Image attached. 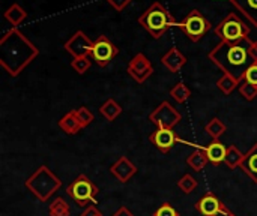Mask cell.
<instances>
[{
  "label": "cell",
  "mask_w": 257,
  "mask_h": 216,
  "mask_svg": "<svg viewBox=\"0 0 257 216\" xmlns=\"http://www.w3.org/2000/svg\"><path fill=\"white\" fill-rule=\"evenodd\" d=\"M209 59L224 74L232 75L241 83L245 77V72L253 65H257V42L251 41L250 38L235 44L221 41L209 53Z\"/></svg>",
  "instance_id": "obj_1"
},
{
  "label": "cell",
  "mask_w": 257,
  "mask_h": 216,
  "mask_svg": "<svg viewBox=\"0 0 257 216\" xmlns=\"http://www.w3.org/2000/svg\"><path fill=\"white\" fill-rule=\"evenodd\" d=\"M38 54L39 50L18 29H11L0 39V63L11 77L20 75Z\"/></svg>",
  "instance_id": "obj_2"
},
{
  "label": "cell",
  "mask_w": 257,
  "mask_h": 216,
  "mask_svg": "<svg viewBox=\"0 0 257 216\" xmlns=\"http://www.w3.org/2000/svg\"><path fill=\"white\" fill-rule=\"evenodd\" d=\"M139 24L146 29L154 39H160L173 24V18L163 3L155 2L139 17Z\"/></svg>",
  "instance_id": "obj_3"
},
{
  "label": "cell",
  "mask_w": 257,
  "mask_h": 216,
  "mask_svg": "<svg viewBox=\"0 0 257 216\" xmlns=\"http://www.w3.org/2000/svg\"><path fill=\"white\" fill-rule=\"evenodd\" d=\"M62 182L57 176H54V173H51L45 165L39 167L27 180H26V186L33 192V195L36 198H39L41 201H47L59 188H60Z\"/></svg>",
  "instance_id": "obj_4"
},
{
  "label": "cell",
  "mask_w": 257,
  "mask_h": 216,
  "mask_svg": "<svg viewBox=\"0 0 257 216\" xmlns=\"http://www.w3.org/2000/svg\"><path fill=\"white\" fill-rule=\"evenodd\" d=\"M215 35L220 36L223 42L235 44L248 38L250 27L236 14H229L217 24Z\"/></svg>",
  "instance_id": "obj_5"
},
{
  "label": "cell",
  "mask_w": 257,
  "mask_h": 216,
  "mask_svg": "<svg viewBox=\"0 0 257 216\" xmlns=\"http://www.w3.org/2000/svg\"><path fill=\"white\" fill-rule=\"evenodd\" d=\"M66 192L75 201L77 206L87 207V206L93 204L95 197L98 194V188L87 176L81 174L75 180H72V183L68 185Z\"/></svg>",
  "instance_id": "obj_6"
},
{
  "label": "cell",
  "mask_w": 257,
  "mask_h": 216,
  "mask_svg": "<svg viewBox=\"0 0 257 216\" xmlns=\"http://www.w3.org/2000/svg\"><path fill=\"white\" fill-rule=\"evenodd\" d=\"M178 26L184 30V33L193 42L200 41L211 30V27H212L211 21L199 9H193L191 12H188V15Z\"/></svg>",
  "instance_id": "obj_7"
},
{
  "label": "cell",
  "mask_w": 257,
  "mask_h": 216,
  "mask_svg": "<svg viewBox=\"0 0 257 216\" xmlns=\"http://www.w3.org/2000/svg\"><path fill=\"white\" fill-rule=\"evenodd\" d=\"M182 119L181 113L176 111L173 108L172 104H169L167 101L161 102L151 114H149V120L157 125V128H170L173 129V126Z\"/></svg>",
  "instance_id": "obj_8"
},
{
  "label": "cell",
  "mask_w": 257,
  "mask_h": 216,
  "mask_svg": "<svg viewBox=\"0 0 257 216\" xmlns=\"http://www.w3.org/2000/svg\"><path fill=\"white\" fill-rule=\"evenodd\" d=\"M117 54L119 48L107 36L101 35L96 38V41H93V50L90 56L98 66H107Z\"/></svg>",
  "instance_id": "obj_9"
},
{
  "label": "cell",
  "mask_w": 257,
  "mask_h": 216,
  "mask_svg": "<svg viewBox=\"0 0 257 216\" xmlns=\"http://www.w3.org/2000/svg\"><path fill=\"white\" fill-rule=\"evenodd\" d=\"M65 50L75 59V57H87L92 54L93 50V41L89 39V36L78 30L75 32L66 42H65Z\"/></svg>",
  "instance_id": "obj_10"
},
{
  "label": "cell",
  "mask_w": 257,
  "mask_h": 216,
  "mask_svg": "<svg viewBox=\"0 0 257 216\" xmlns=\"http://www.w3.org/2000/svg\"><path fill=\"white\" fill-rule=\"evenodd\" d=\"M152 72H154V66L143 53H137L128 63V74L137 83H145L152 75Z\"/></svg>",
  "instance_id": "obj_11"
},
{
  "label": "cell",
  "mask_w": 257,
  "mask_h": 216,
  "mask_svg": "<svg viewBox=\"0 0 257 216\" xmlns=\"http://www.w3.org/2000/svg\"><path fill=\"white\" fill-rule=\"evenodd\" d=\"M149 140L163 153H169L173 149V146L178 141H181L176 132L170 128H157V131L151 134Z\"/></svg>",
  "instance_id": "obj_12"
},
{
  "label": "cell",
  "mask_w": 257,
  "mask_h": 216,
  "mask_svg": "<svg viewBox=\"0 0 257 216\" xmlns=\"http://www.w3.org/2000/svg\"><path fill=\"white\" fill-rule=\"evenodd\" d=\"M111 174L120 182V183H126L134 174H137V167L126 158V156H120L110 168Z\"/></svg>",
  "instance_id": "obj_13"
},
{
  "label": "cell",
  "mask_w": 257,
  "mask_h": 216,
  "mask_svg": "<svg viewBox=\"0 0 257 216\" xmlns=\"http://www.w3.org/2000/svg\"><path fill=\"white\" fill-rule=\"evenodd\" d=\"M161 63L170 71V72H179L185 63H187V57L178 50V48H170L161 59Z\"/></svg>",
  "instance_id": "obj_14"
},
{
  "label": "cell",
  "mask_w": 257,
  "mask_h": 216,
  "mask_svg": "<svg viewBox=\"0 0 257 216\" xmlns=\"http://www.w3.org/2000/svg\"><path fill=\"white\" fill-rule=\"evenodd\" d=\"M227 149L220 140H214L211 144L203 146V150L206 153V158L209 159V162H212L214 165H220L224 162L226 155H227Z\"/></svg>",
  "instance_id": "obj_15"
},
{
  "label": "cell",
  "mask_w": 257,
  "mask_h": 216,
  "mask_svg": "<svg viewBox=\"0 0 257 216\" xmlns=\"http://www.w3.org/2000/svg\"><path fill=\"white\" fill-rule=\"evenodd\" d=\"M221 206H223V203L214 194H206L203 198H200L197 201L196 209L203 216H215L221 209Z\"/></svg>",
  "instance_id": "obj_16"
},
{
  "label": "cell",
  "mask_w": 257,
  "mask_h": 216,
  "mask_svg": "<svg viewBox=\"0 0 257 216\" xmlns=\"http://www.w3.org/2000/svg\"><path fill=\"white\" fill-rule=\"evenodd\" d=\"M241 168L254 183H257V143L244 155Z\"/></svg>",
  "instance_id": "obj_17"
},
{
  "label": "cell",
  "mask_w": 257,
  "mask_h": 216,
  "mask_svg": "<svg viewBox=\"0 0 257 216\" xmlns=\"http://www.w3.org/2000/svg\"><path fill=\"white\" fill-rule=\"evenodd\" d=\"M232 5L239 9L247 18L248 21L257 27V0H230Z\"/></svg>",
  "instance_id": "obj_18"
},
{
  "label": "cell",
  "mask_w": 257,
  "mask_h": 216,
  "mask_svg": "<svg viewBox=\"0 0 257 216\" xmlns=\"http://www.w3.org/2000/svg\"><path fill=\"white\" fill-rule=\"evenodd\" d=\"M59 128H60L65 134H69V135H74V134H77L80 129H83V126H81V123L78 122V119L75 117V113H74V111L66 113V114L59 120Z\"/></svg>",
  "instance_id": "obj_19"
},
{
  "label": "cell",
  "mask_w": 257,
  "mask_h": 216,
  "mask_svg": "<svg viewBox=\"0 0 257 216\" xmlns=\"http://www.w3.org/2000/svg\"><path fill=\"white\" fill-rule=\"evenodd\" d=\"M99 113H101L108 122H113V120L117 119V116L122 114V107H120L114 99H108V101H105V102L101 105Z\"/></svg>",
  "instance_id": "obj_20"
},
{
  "label": "cell",
  "mask_w": 257,
  "mask_h": 216,
  "mask_svg": "<svg viewBox=\"0 0 257 216\" xmlns=\"http://www.w3.org/2000/svg\"><path fill=\"white\" fill-rule=\"evenodd\" d=\"M208 161H209V159L206 158V153H205L203 149L194 150V152L187 158V164H188L194 171H197V173H200V171L206 167Z\"/></svg>",
  "instance_id": "obj_21"
},
{
  "label": "cell",
  "mask_w": 257,
  "mask_h": 216,
  "mask_svg": "<svg viewBox=\"0 0 257 216\" xmlns=\"http://www.w3.org/2000/svg\"><path fill=\"white\" fill-rule=\"evenodd\" d=\"M27 17V12L18 5V3H14L12 6L8 8V11L5 12V18L12 24V26H18L21 24Z\"/></svg>",
  "instance_id": "obj_22"
},
{
  "label": "cell",
  "mask_w": 257,
  "mask_h": 216,
  "mask_svg": "<svg viewBox=\"0 0 257 216\" xmlns=\"http://www.w3.org/2000/svg\"><path fill=\"white\" fill-rule=\"evenodd\" d=\"M170 96L178 102V104H184L190 99L191 96V90L185 83H178L176 86H173L170 89Z\"/></svg>",
  "instance_id": "obj_23"
},
{
  "label": "cell",
  "mask_w": 257,
  "mask_h": 216,
  "mask_svg": "<svg viewBox=\"0 0 257 216\" xmlns=\"http://www.w3.org/2000/svg\"><path fill=\"white\" fill-rule=\"evenodd\" d=\"M242 159H244V155L241 153V150L236 146H229L227 155H226V159H224V164L230 170H235L236 167H241Z\"/></svg>",
  "instance_id": "obj_24"
},
{
  "label": "cell",
  "mask_w": 257,
  "mask_h": 216,
  "mask_svg": "<svg viewBox=\"0 0 257 216\" xmlns=\"http://www.w3.org/2000/svg\"><path fill=\"white\" fill-rule=\"evenodd\" d=\"M238 86H239V81L235 80V78H233L232 75H229V74H223V75L220 77V80L217 81V87H218L224 95H230Z\"/></svg>",
  "instance_id": "obj_25"
},
{
  "label": "cell",
  "mask_w": 257,
  "mask_h": 216,
  "mask_svg": "<svg viewBox=\"0 0 257 216\" xmlns=\"http://www.w3.org/2000/svg\"><path fill=\"white\" fill-rule=\"evenodd\" d=\"M48 213H50V216H69L71 209H69V204L60 197V198H56V200L50 204Z\"/></svg>",
  "instance_id": "obj_26"
},
{
  "label": "cell",
  "mask_w": 257,
  "mask_h": 216,
  "mask_svg": "<svg viewBox=\"0 0 257 216\" xmlns=\"http://www.w3.org/2000/svg\"><path fill=\"white\" fill-rule=\"evenodd\" d=\"M205 131H206L214 140H220V137L226 132V125H224L218 117H214V119L205 126Z\"/></svg>",
  "instance_id": "obj_27"
},
{
  "label": "cell",
  "mask_w": 257,
  "mask_h": 216,
  "mask_svg": "<svg viewBox=\"0 0 257 216\" xmlns=\"http://www.w3.org/2000/svg\"><path fill=\"white\" fill-rule=\"evenodd\" d=\"M197 186H199V182H197V179L193 177L191 174H184L182 179L178 182V188H179L184 194H191Z\"/></svg>",
  "instance_id": "obj_28"
},
{
  "label": "cell",
  "mask_w": 257,
  "mask_h": 216,
  "mask_svg": "<svg viewBox=\"0 0 257 216\" xmlns=\"http://www.w3.org/2000/svg\"><path fill=\"white\" fill-rule=\"evenodd\" d=\"M238 90H239L241 96H244L247 101H253V99H256L257 98V86L248 83V81H245V80H242V81L239 83Z\"/></svg>",
  "instance_id": "obj_29"
},
{
  "label": "cell",
  "mask_w": 257,
  "mask_h": 216,
  "mask_svg": "<svg viewBox=\"0 0 257 216\" xmlns=\"http://www.w3.org/2000/svg\"><path fill=\"white\" fill-rule=\"evenodd\" d=\"M74 113H75V117L78 119V122L81 123L83 128L89 126L93 122V113L87 107H80V108L74 110Z\"/></svg>",
  "instance_id": "obj_30"
},
{
  "label": "cell",
  "mask_w": 257,
  "mask_h": 216,
  "mask_svg": "<svg viewBox=\"0 0 257 216\" xmlns=\"http://www.w3.org/2000/svg\"><path fill=\"white\" fill-rule=\"evenodd\" d=\"M90 65H92V60L89 59V56L87 57H75V59H72V62H71V66H72V69L77 72V74H84L89 68H90Z\"/></svg>",
  "instance_id": "obj_31"
},
{
  "label": "cell",
  "mask_w": 257,
  "mask_h": 216,
  "mask_svg": "<svg viewBox=\"0 0 257 216\" xmlns=\"http://www.w3.org/2000/svg\"><path fill=\"white\" fill-rule=\"evenodd\" d=\"M154 216H179V213L173 206H170V203H164L163 206H160L157 209Z\"/></svg>",
  "instance_id": "obj_32"
},
{
  "label": "cell",
  "mask_w": 257,
  "mask_h": 216,
  "mask_svg": "<svg viewBox=\"0 0 257 216\" xmlns=\"http://www.w3.org/2000/svg\"><path fill=\"white\" fill-rule=\"evenodd\" d=\"M244 80L248 81V83H251V84H254V86H257V65H253V66L245 72Z\"/></svg>",
  "instance_id": "obj_33"
},
{
  "label": "cell",
  "mask_w": 257,
  "mask_h": 216,
  "mask_svg": "<svg viewBox=\"0 0 257 216\" xmlns=\"http://www.w3.org/2000/svg\"><path fill=\"white\" fill-rule=\"evenodd\" d=\"M107 2H108L116 11H119V12L123 11V9L131 3V0H107Z\"/></svg>",
  "instance_id": "obj_34"
},
{
  "label": "cell",
  "mask_w": 257,
  "mask_h": 216,
  "mask_svg": "<svg viewBox=\"0 0 257 216\" xmlns=\"http://www.w3.org/2000/svg\"><path fill=\"white\" fill-rule=\"evenodd\" d=\"M80 216H102V213L96 209V206L90 204V206L84 207V212H83Z\"/></svg>",
  "instance_id": "obj_35"
},
{
  "label": "cell",
  "mask_w": 257,
  "mask_h": 216,
  "mask_svg": "<svg viewBox=\"0 0 257 216\" xmlns=\"http://www.w3.org/2000/svg\"><path fill=\"white\" fill-rule=\"evenodd\" d=\"M113 216H134L126 207H120V209H117L114 213H113Z\"/></svg>",
  "instance_id": "obj_36"
},
{
  "label": "cell",
  "mask_w": 257,
  "mask_h": 216,
  "mask_svg": "<svg viewBox=\"0 0 257 216\" xmlns=\"http://www.w3.org/2000/svg\"><path fill=\"white\" fill-rule=\"evenodd\" d=\"M215 216H235V215H233V213H232V212H230V210L223 204V206H221V209L218 210V213H217Z\"/></svg>",
  "instance_id": "obj_37"
}]
</instances>
